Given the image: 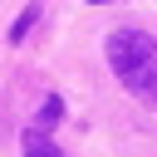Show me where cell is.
<instances>
[{
  "mask_svg": "<svg viewBox=\"0 0 157 157\" xmlns=\"http://www.w3.org/2000/svg\"><path fill=\"white\" fill-rule=\"evenodd\" d=\"M108 64L123 83H132L137 74H147L157 64V39L142 34V29H113L108 34Z\"/></svg>",
  "mask_w": 157,
  "mask_h": 157,
  "instance_id": "obj_1",
  "label": "cell"
},
{
  "mask_svg": "<svg viewBox=\"0 0 157 157\" xmlns=\"http://www.w3.org/2000/svg\"><path fill=\"white\" fill-rule=\"evenodd\" d=\"M25 157H64V152H59L39 128H29V132H25Z\"/></svg>",
  "mask_w": 157,
  "mask_h": 157,
  "instance_id": "obj_2",
  "label": "cell"
},
{
  "mask_svg": "<svg viewBox=\"0 0 157 157\" xmlns=\"http://www.w3.org/2000/svg\"><path fill=\"white\" fill-rule=\"evenodd\" d=\"M34 20H39V0H29V5H25V15H20L15 25H10V44H20V39H25L29 29H34Z\"/></svg>",
  "mask_w": 157,
  "mask_h": 157,
  "instance_id": "obj_3",
  "label": "cell"
},
{
  "mask_svg": "<svg viewBox=\"0 0 157 157\" xmlns=\"http://www.w3.org/2000/svg\"><path fill=\"white\" fill-rule=\"evenodd\" d=\"M59 118H64V98H59V93H49V98H44V108H39V123H34V128H39V132H49Z\"/></svg>",
  "mask_w": 157,
  "mask_h": 157,
  "instance_id": "obj_4",
  "label": "cell"
},
{
  "mask_svg": "<svg viewBox=\"0 0 157 157\" xmlns=\"http://www.w3.org/2000/svg\"><path fill=\"white\" fill-rule=\"evenodd\" d=\"M93 5H103V0H93Z\"/></svg>",
  "mask_w": 157,
  "mask_h": 157,
  "instance_id": "obj_5",
  "label": "cell"
}]
</instances>
